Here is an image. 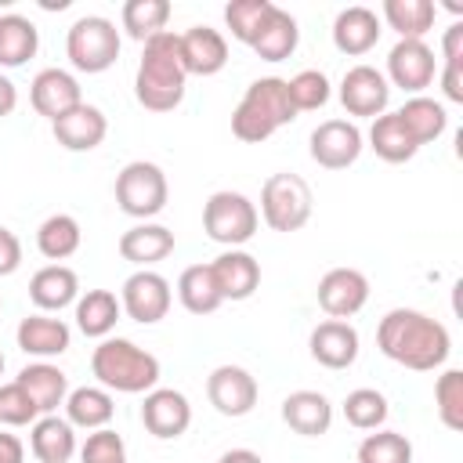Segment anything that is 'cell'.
I'll return each instance as SVG.
<instances>
[{"mask_svg": "<svg viewBox=\"0 0 463 463\" xmlns=\"http://www.w3.org/2000/svg\"><path fill=\"white\" fill-rule=\"evenodd\" d=\"M80 242H83V232H80V221L72 213H51L36 228V250L47 260H54V264H61L65 257H72L80 250Z\"/></svg>", "mask_w": 463, "mask_h": 463, "instance_id": "36", "label": "cell"}, {"mask_svg": "<svg viewBox=\"0 0 463 463\" xmlns=\"http://www.w3.org/2000/svg\"><path fill=\"white\" fill-rule=\"evenodd\" d=\"M380 33H383L380 14H376L373 7H362V4L344 7V11L333 18V43H336L340 54H351V58L369 54V51L376 47Z\"/></svg>", "mask_w": 463, "mask_h": 463, "instance_id": "21", "label": "cell"}, {"mask_svg": "<svg viewBox=\"0 0 463 463\" xmlns=\"http://www.w3.org/2000/svg\"><path fill=\"white\" fill-rule=\"evenodd\" d=\"M434 409L449 430H463V369H445L434 380Z\"/></svg>", "mask_w": 463, "mask_h": 463, "instance_id": "41", "label": "cell"}, {"mask_svg": "<svg viewBox=\"0 0 463 463\" xmlns=\"http://www.w3.org/2000/svg\"><path fill=\"white\" fill-rule=\"evenodd\" d=\"M398 119L405 123V130L412 134L416 145H430V141H438V137L445 134V127H449V112H445V105L434 101V98H427V94H412V98L398 109Z\"/></svg>", "mask_w": 463, "mask_h": 463, "instance_id": "33", "label": "cell"}, {"mask_svg": "<svg viewBox=\"0 0 463 463\" xmlns=\"http://www.w3.org/2000/svg\"><path fill=\"white\" fill-rule=\"evenodd\" d=\"M141 423L152 438L174 441L192 427V405L181 391L174 387H152L141 402Z\"/></svg>", "mask_w": 463, "mask_h": 463, "instance_id": "15", "label": "cell"}, {"mask_svg": "<svg viewBox=\"0 0 463 463\" xmlns=\"http://www.w3.org/2000/svg\"><path fill=\"white\" fill-rule=\"evenodd\" d=\"M119 47H123L119 29L105 14H83L65 33V54H69L72 69L87 72V76L112 69L116 58H119Z\"/></svg>", "mask_w": 463, "mask_h": 463, "instance_id": "5", "label": "cell"}, {"mask_svg": "<svg viewBox=\"0 0 463 463\" xmlns=\"http://www.w3.org/2000/svg\"><path fill=\"white\" fill-rule=\"evenodd\" d=\"M29 452L40 463H69L76 456V427L58 412L40 416L29 430Z\"/></svg>", "mask_w": 463, "mask_h": 463, "instance_id": "25", "label": "cell"}, {"mask_svg": "<svg viewBox=\"0 0 463 463\" xmlns=\"http://www.w3.org/2000/svg\"><path fill=\"white\" fill-rule=\"evenodd\" d=\"M18 383H22L25 394L36 402L40 416L58 412V405H65L69 376H65L58 365H51V362H29V365L18 373Z\"/></svg>", "mask_w": 463, "mask_h": 463, "instance_id": "27", "label": "cell"}, {"mask_svg": "<svg viewBox=\"0 0 463 463\" xmlns=\"http://www.w3.org/2000/svg\"><path fill=\"white\" fill-rule=\"evenodd\" d=\"M116 416V402L105 387H76L65 394V420L83 430H101Z\"/></svg>", "mask_w": 463, "mask_h": 463, "instance_id": "30", "label": "cell"}, {"mask_svg": "<svg viewBox=\"0 0 463 463\" xmlns=\"http://www.w3.org/2000/svg\"><path fill=\"white\" fill-rule=\"evenodd\" d=\"M387 416H391V405L376 387H354L344 398V420L354 430H380L387 423Z\"/></svg>", "mask_w": 463, "mask_h": 463, "instance_id": "38", "label": "cell"}, {"mask_svg": "<svg viewBox=\"0 0 463 463\" xmlns=\"http://www.w3.org/2000/svg\"><path fill=\"white\" fill-rule=\"evenodd\" d=\"M441 58L445 65H459L463 69V22L449 25L445 36H441Z\"/></svg>", "mask_w": 463, "mask_h": 463, "instance_id": "46", "label": "cell"}, {"mask_svg": "<svg viewBox=\"0 0 463 463\" xmlns=\"http://www.w3.org/2000/svg\"><path fill=\"white\" fill-rule=\"evenodd\" d=\"M177 300L184 304V311L192 315H213L224 300L217 293V282H213V271L210 264H188L181 275H177Z\"/></svg>", "mask_w": 463, "mask_h": 463, "instance_id": "35", "label": "cell"}, {"mask_svg": "<svg viewBox=\"0 0 463 463\" xmlns=\"http://www.w3.org/2000/svg\"><path fill=\"white\" fill-rule=\"evenodd\" d=\"M14 109H18V87L0 72V119H4V116H11Z\"/></svg>", "mask_w": 463, "mask_h": 463, "instance_id": "49", "label": "cell"}, {"mask_svg": "<svg viewBox=\"0 0 463 463\" xmlns=\"http://www.w3.org/2000/svg\"><path fill=\"white\" fill-rule=\"evenodd\" d=\"M18 264H22V242H18V235L11 228L0 224V279L14 275Z\"/></svg>", "mask_w": 463, "mask_h": 463, "instance_id": "45", "label": "cell"}, {"mask_svg": "<svg viewBox=\"0 0 463 463\" xmlns=\"http://www.w3.org/2000/svg\"><path fill=\"white\" fill-rule=\"evenodd\" d=\"M217 463H264V459H260V452H253V449H228V452H221Z\"/></svg>", "mask_w": 463, "mask_h": 463, "instance_id": "50", "label": "cell"}, {"mask_svg": "<svg viewBox=\"0 0 463 463\" xmlns=\"http://www.w3.org/2000/svg\"><path fill=\"white\" fill-rule=\"evenodd\" d=\"M210 271L221 300H250L260 286V264L246 250H224L221 257L210 260Z\"/></svg>", "mask_w": 463, "mask_h": 463, "instance_id": "19", "label": "cell"}, {"mask_svg": "<svg viewBox=\"0 0 463 463\" xmlns=\"http://www.w3.org/2000/svg\"><path fill=\"white\" fill-rule=\"evenodd\" d=\"M376 347L383 358H391L412 373H434L445 365V358L452 351V336L438 318H430L416 307H394L376 326Z\"/></svg>", "mask_w": 463, "mask_h": 463, "instance_id": "1", "label": "cell"}, {"mask_svg": "<svg viewBox=\"0 0 463 463\" xmlns=\"http://www.w3.org/2000/svg\"><path fill=\"white\" fill-rule=\"evenodd\" d=\"M181 58L188 76H217L228 65V40L221 29L192 25L181 33Z\"/></svg>", "mask_w": 463, "mask_h": 463, "instance_id": "22", "label": "cell"}, {"mask_svg": "<svg viewBox=\"0 0 463 463\" xmlns=\"http://www.w3.org/2000/svg\"><path fill=\"white\" fill-rule=\"evenodd\" d=\"M282 420L304 438H318L333 427V405L322 391H293L282 398Z\"/></svg>", "mask_w": 463, "mask_h": 463, "instance_id": "24", "label": "cell"}, {"mask_svg": "<svg viewBox=\"0 0 463 463\" xmlns=\"http://www.w3.org/2000/svg\"><path fill=\"white\" fill-rule=\"evenodd\" d=\"M36 420H40V409L25 394V387L18 380L0 383V423H7V427H33Z\"/></svg>", "mask_w": 463, "mask_h": 463, "instance_id": "43", "label": "cell"}, {"mask_svg": "<svg viewBox=\"0 0 463 463\" xmlns=\"http://www.w3.org/2000/svg\"><path fill=\"white\" fill-rule=\"evenodd\" d=\"M0 304H4V300H0Z\"/></svg>", "mask_w": 463, "mask_h": 463, "instance_id": "52", "label": "cell"}, {"mask_svg": "<svg viewBox=\"0 0 463 463\" xmlns=\"http://www.w3.org/2000/svg\"><path fill=\"white\" fill-rule=\"evenodd\" d=\"M40 51V33L25 14H0V69H18Z\"/></svg>", "mask_w": 463, "mask_h": 463, "instance_id": "31", "label": "cell"}, {"mask_svg": "<svg viewBox=\"0 0 463 463\" xmlns=\"http://www.w3.org/2000/svg\"><path fill=\"white\" fill-rule=\"evenodd\" d=\"M391 101V83L383 80L380 69L373 65H351L340 80V105L347 109V116H383Z\"/></svg>", "mask_w": 463, "mask_h": 463, "instance_id": "14", "label": "cell"}, {"mask_svg": "<svg viewBox=\"0 0 463 463\" xmlns=\"http://www.w3.org/2000/svg\"><path fill=\"white\" fill-rule=\"evenodd\" d=\"M14 340H18V347H22L25 354H33V358L43 362V358H58V354L69 351L72 329H69L61 318H54V315H47V311H36V315H25V318L18 322Z\"/></svg>", "mask_w": 463, "mask_h": 463, "instance_id": "20", "label": "cell"}, {"mask_svg": "<svg viewBox=\"0 0 463 463\" xmlns=\"http://www.w3.org/2000/svg\"><path fill=\"white\" fill-rule=\"evenodd\" d=\"M286 90H289V101L297 112H315L329 101V76L322 69H300L293 80H286Z\"/></svg>", "mask_w": 463, "mask_h": 463, "instance_id": "42", "label": "cell"}, {"mask_svg": "<svg viewBox=\"0 0 463 463\" xmlns=\"http://www.w3.org/2000/svg\"><path fill=\"white\" fill-rule=\"evenodd\" d=\"M315 199H311V184L300 174H271L260 188V217L271 232H300L311 221Z\"/></svg>", "mask_w": 463, "mask_h": 463, "instance_id": "6", "label": "cell"}, {"mask_svg": "<svg viewBox=\"0 0 463 463\" xmlns=\"http://www.w3.org/2000/svg\"><path fill=\"white\" fill-rule=\"evenodd\" d=\"M362 141L365 137H362L358 123H351V119H322L307 137V152L326 170H347L351 163H358V156L365 148Z\"/></svg>", "mask_w": 463, "mask_h": 463, "instance_id": "9", "label": "cell"}, {"mask_svg": "<svg viewBox=\"0 0 463 463\" xmlns=\"http://www.w3.org/2000/svg\"><path fill=\"white\" fill-rule=\"evenodd\" d=\"M119 315H123V304L112 289H87L83 297H76V326L83 336L105 340L116 329Z\"/></svg>", "mask_w": 463, "mask_h": 463, "instance_id": "28", "label": "cell"}, {"mask_svg": "<svg viewBox=\"0 0 463 463\" xmlns=\"http://www.w3.org/2000/svg\"><path fill=\"white\" fill-rule=\"evenodd\" d=\"M29 101H33V109L43 116V119H58V116H65L69 109H76L80 101H83V90H80V80L69 72V69H58V65H51V69H40L36 76H33V83H29Z\"/></svg>", "mask_w": 463, "mask_h": 463, "instance_id": "16", "label": "cell"}, {"mask_svg": "<svg viewBox=\"0 0 463 463\" xmlns=\"http://www.w3.org/2000/svg\"><path fill=\"white\" fill-rule=\"evenodd\" d=\"M380 14V22H387L398 33V40H423L434 29L438 7L430 0H383Z\"/></svg>", "mask_w": 463, "mask_h": 463, "instance_id": "32", "label": "cell"}, {"mask_svg": "<svg viewBox=\"0 0 463 463\" xmlns=\"http://www.w3.org/2000/svg\"><path fill=\"white\" fill-rule=\"evenodd\" d=\"M80 463H127V441L112 427L90 430L80 445Z\"/></svg>", "mask_w": 463, "mask_h": 463, "instance_id": "44", "label": "cell"}, {"mask_svg": "<svg viewBox=\"0 0 463 463\" xmlns=\"http://www.w3.org/2000/svg\"><path fill=\"white\" fill-rule=\"evenodd\" d=\"M166 199H170V184L159 163L134 159L116 174V203L127 217L152 221L156 213H163Z\"/></svg>", "mask_w": 463, "mask_h": 463, "instance_id": "7", "label": "cell"}, {"mask_svg": "<svg viewBox=\"0 0 463 463\" xmlns=\"http://www.w3.org/2000/svg\"><path fill=\"white\" fill-rule=\"evenodd\" d=\"M438 83H441V94L449 101H463V69L459 65H441L438 69Z\"/></svg>", "mask_w": 463, "mask_h": 463, "instance_id": "47", "label": "cell"}, {"mask_svg": "<svg viewBox=\"0 0 463 463\" xmlns=\"http://www.w3.org/2000/svg\"><path fill=\"white\" fill-rule=\"evenodd\" d=\"M318 307L329 315V318H351L365 307L369 300V279L358 271V268H329L322 279H318Z\"/></svg>", "mask_w": 463, "mask_h": 463, "instance_id": "12", "label": "cell"}, {"mask_svg": "<svg viewBox=\"0 0 463 463\" xmlns=\"http://www.w3.org/2000/svg\"><path fill=\"white\" fill-rule=\"evenodd\" d=\"M271 11H275L271 0H232V4H224V25L232 29V36H235L239 43L250 47Z\"/></svg>", "mask_w": 463, "mask_h": 463, "instance_id": "40", "label": "cell"}, {"mask_svg": "<svg viewBox=\"0 0 463 463\" xmlns=\"http://www.w3.org/2000/svg\"><path fill=\"white\" fill-rule=\"evenodd\" d=\"M119 22H123L127 36H134V40L145 43L148 36H156V33L166 29V22H170V4H166V0H127L123 11H119Z\"/></svg>", "mask_w": 463, "mask_h": 463, "instance_id": "37", "label": "cell"}, {"mask_svg": "<svg viewBox=\"0 0 463 463\" xmlns=\"http://www.w3.org/2000/svg\"><path fill=\"white\" fill-rule=\"evenodd\" d=\"M0 373H4V351H0Z\"/></svg>", "mask_w": 463, "mask_h": 463, "instance_id": "51", "label": "cell"}, {"mask_svg": "<svg viewBox=\"0 0 463 463\" xmlns=\"http://www.w3.org/2000/svg\"><path fill=\"white\" fill-rule=\"evenodd\" d=\"M358 463H412V441L398 430H373L358 445Z\"/></svg>", "mask_w": 463, "mask_h": 463, "instance_id": "39", "label": "cell"}, {"mask_svg": "<svg viewBox=\"0 0 463 463\" xmlns=\"http://www.w3.org/2000/svg\"><path fill=\"white\" fill-rule=\"evenodd\" d=\"M170 253H174V232L166 224L141 221L119 235V257L137 268H152V264L166 260Z\"/></svg>", "mask_w": 463, "mask_h": 463, "instance_id": "23", "label": "cell"}, {"mask_svg": "<svg viewBox=\"0 0 463 463\" xmlns=\"http://www.w3.org/2000/svg\"><path fill=\"white\" fill-rule=\"evenodd\" d=\"M90 373L105 391L148 394L159 383V358L127 336H105L90 354Z\"/></svg>", "mask_w": 463, "mask_h": 463, "instance_id": "4", "label": "cell"}, {"mask_svg": "<svg viewBox=\"0 0 463 463\" xmlns=\"http://www.w3.org/2000/svg\"><path fill=\"white\" fill-rule=\"evenodd\" d=\"M257 394H260V387H257L253 373L242 369V365H217L206 376V398H210V405L221 416H232L235 420V416L253 412Z\"/></svg>", "mask_w": 463, "mask_h": 463, "instance_id": "13", "label": "cell"}, {"mask_svg": "<svg viewBox=\"0 0 463 463\" xmlns=\"http://www.w3.org/2000/svg\"><path fill=\"white\" fill-rule=\"evenodd\" d=\"M369 148L383 159V163H409L420 145L412 141V134L405 130V123L398 119V112H383L373 119L369 127Z\"/></svg>", "mask_w": 463, "mask_h": 463, "instance_id": "34", "label": "cell"}, {"mask_svg": "<svg viewBox=\"0 0 463 463\" xmlns=\"http://www.w3.org/2000/svg\"><path fill=\"white\" fill-rule=\"evenodd\" d=\"M76 297H80V279L69 264H43L29 279V300L40 311H61V307L76 304Z\"/></svg>", "mask_w": 463, "mask_h": 463, "instance_id": "26", "label": "cell"}, {"mask_svg": "<svg viewBox=\"0 0 463 463\" xmlns=\"http://www.w3.org/2000/svg\"><path fill=\"white\" fill-rule=\"evenodd\" d=\"M257 224H260V213L242 192L221 188L203 203V232L228 250H239L242 242H250L257 235Z\"/></svg>", "mask_w": 463, "mask_h": 463, "instance_id": "8", "label": "cell"}, {"mask_svg": "<svg viewBox=\"0 0 463 463\" xmlns=\"http://www.w3.org/2000/svg\"><path fill=\"white\" fill-rule=\"evenodd\" d=\"M184 58H181V33H156L141 43V61L134 76V98L148 112H174L184 101Z\"/></svg>", "mask_w": 463, "mask_h": 463, "instance_id": "2", "label": "cell"}, {"mask_svg": "<svg viewBox=\"0 0 463 463\" xmlns=\"http://www.w3.org/2000/svg\"><path fill=\"white\" fill-rule=\"evenodd\" d=\"M51 130H54V141H58L65 152H90V148H98V145L105 141L109 119H105V112H101L98 105L80 101L76 109H69L65 116H58V119L51 123Z\"/></svg>", "mask_w": 463, "mask_h": 463, "instance_id": "18", "label": "cell"}, {"mask_svg": "<svg viewBox=\"0 0 463 463\" xmlns=\"http://www.w3.org/2000/svg\"><path fill=\"white\" fill-rule=\"evenodd\" d=\"M438 76V58L430 51L427 40H398L387 54V83L409 90V94H423V87H430Z\"/></svg>", "mask_w": 463, "mask_h": 463, "instance_id": "11", "label": "cell"}, {"mask_svg": "<svg viewBox=\"0 0 463 463\" xmlns=\"http://www.w3.org/2000/svg\"><path fill=\"white\" fill-rule=\"evenodd\" d=\"M307 347H311V358L326 369H347L354 365L358 351H362V340H358V329L344 318H326L311 329L307 336Z\"/></svg>", "mask_w": 463, "mask_h": 463, "instance_id": "17", "label": "cell"}, {"mask_svg": "<svg viewBox=\"0 0 463 463\" xmlns=\"http://www.w3.org/2000/svg\"><path fill=\"white\" fill-rule=\"evenodd\" d=\"M297 43H300L297 18L275 4V11L264 18V25H260V33H257V40H253L250 47H253L257 58H264V61H286V58L297 51Z\"/></svg>", "mask_w": 463, "mask_h": 463, "instance_id": "29", "label": "cell"}, {"mask_svg": "<svg viewBox=\"0 0 463 463\" xmlns=\"http://www.w3.org/2000/svg\"><path fill=\"white\" fill-rule=\"evenodd\" d=\"M293 119H297V109L289 101L286 80L282 76H260L246 87V94L239 98V105L232 112V134L246 145H260L279 127H286Z\"/></svg>", "mask_w": 463, "mask_h": 463, "instance_id": "3", "label": "cell"}, {"mask_svg": "<svg viewBox=\"0 0 463 463\" xmlns=\"http://www.w3.org/2000/svg\"><path fill=\"white\" fill-rule=\"evenodd\" d=\"M0 463H25V445L7 430H0Z\"/></svg>", "mask_w": 463, "mask_h": 463, "instance_id": "48", "label": "cell"}, {"mask_svg": "<svg viewBox=\"0 0 463 463\" xmlns=\"http://www.w3.org/2000/svg\"><path fill=\"white\" fill-rule=\"evenodd\" d=\"M170 300H174L170 282H166L159 271H152V268H137L134 275H127V282H123V289H119L123 311H127L134 322H141V326H156L159 318H166Z\"/></svg>", "mask_w": 463, "mask_h": 463, "instance_id": "10", "label": "cell"}]
</instances>
